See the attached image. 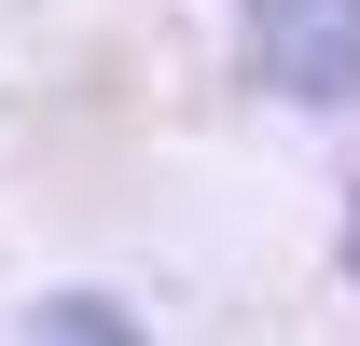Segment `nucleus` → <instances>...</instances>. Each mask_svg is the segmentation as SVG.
<instances>
[{
  "instance_id": "1",
  "label": "nucleus",
  "mask_w": 360,
  "mask_h": 346,
  "mask_svg": "<svg viewBox=\"0 0 360 346\" xmlns=\"http://www.w3.org/2000/svg\"><path fill=\"white\" fill-rule=\"evenodd\" d=\"M250 70L305 111L360 97V0H250Z\"/></svg>"
},
{
  "instance_id": "2",
  "label": "nucleus",
  "mask_w": 360,
  "mask_h": 346,
  "mask_svg": "<svg viewBox=\"0 0 360 346\" xmlns=\"http://www.w3.org/2000/svg\"><path fill=\"white\" fill-rule=\"evenodd\" d=\"M14 346H139V319L111 291H42L28 319H14Z\"/></svg>"
},
{
  "instance_id": "3",
  "label": "nucleus",
  "mask_w": 360,
  "mask_h": 346,
  "mask_svg": "<svg viewBox=\"0 0 360 346\" xmlns=\"http://www.w3.org/2000/svg\"><path fill=\"white\" fill-rule=\"evenodd\" d=\"M347 263H360V208H347Z\"/></svg>"
}]
</instances>
